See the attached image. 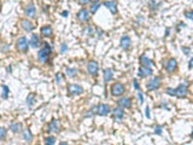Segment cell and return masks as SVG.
I'll return each instance as SVG.
<instances>
[{
  "instance_id": "46",
  "label": "cell",
  "mask_w": 193,
  "mask_h": 145,
  "mask_svg": "<svg viewBox=\"0 0 193 145\" xmlns=\"http://www.w3.org/2000/svg\"><path fill=\"white\" fill-rule=\"evenodd\" d=\"M91 1H93V3H98L99 0H91Z\"/></svg>"
},
{
  "instance_id": "9",
  "label": "cell",
  "mask_w": 193,
  "mask_h": 145,
  "mask_svg": "<svg viewBox=\"0 0 193 145\" xmlns=\"http://www.w3.org/2000/svg\"><path fill=\"white\" fill-rule=\"evenodd\" d=\"M68 91L70 92V94L73 96H79L83 92V88L80 86V85H76V83H70L68 86Z\"/></svg>"
},
{
  "instance_id": "33",
  "label": "cell",
  "mask_w": 193,
  "mask_h": 145,
  "mask_svg": "<svg viewBox=\"0 0 193 145\" xmlns=\"http://www.w3.org/2000/svg\"><path fill=\"white\" fill-rule=\"evenodd\" d=\"M56 81H57V83H62L63 78H62V74H60V72H58V74H56Z\"/></svg>"
},
{
  "instance_id": "3",
  "label": "cell",
  "mask_w": 193,
  "mask_h": 145,
  "mask_svg": "<svg viewBox=\"0 0 193 145\" xmlns=\"http://www.w3.org/2000/svg\"><path fill=\"white\" fill-rule=\"evenodd\" d=\"M125 92H126V88L121 82H115L111 86V94L115 97H121Z\"/></svg>"
},
{
  "instance_id": "34",
  "label": "cell",
  "mask_w": 193,
  "mask_h": 145,
  "mask_svg": "<svg viewBox=\"0 0 193 145\" xmlns=\"http://www.w3.org/2000/svg\"><path fill=\"white\" fill-rule=\"evenodd\" d=\"M157 7H158V5L154 3V0H151V1H150V9L151 10H156Z\"/></svg>"
},
{
  "instance_id": "26",
  "label": "cell",
  "mask_w": 193,
  "mask_h": 145,
  "mask_svg": "<svg viewBox=\"0 0 193 145\" xmlns=\"http://www.w3.org/2000/svg\"><path fill=\"white\" fill-rule=\"evenodd\" d=\"M100 6H101V4H100L99 1H98V3H93V4L91 5V10H90V11H91V13H92V15H95V13H97V11L99 10V7H100Z\"/></svg>"
},
{
  "instance_id": "32",
  "label": "cell",
  "mask_w": 193,
  "mask_h": 145,
  "mask_svg": "<svg viewBox=\"0 0 193 145\" xmlns=\"http://www.w3.org/2000/svg\"><path fill=\"white\" fill-rule=\"evenodd\" d=\"M185 16L187 17V18H189L191 21H193V11L191 10V11H186L185 12Z\"/></svg>"
},
{
  "instance_id": "40",
  "label": "cell",
  "mask_w": 193,
  "mask_h": 145,
  "mask_svg": "<svg viewBox=\"0 0 193 145\" xmlns=\"http://www.w3.org/2000/svg\"><path fill=\"white\" fill-rule=\"evenodd\" d=\"M182 51L185 52V54H189V51H191V50H189L188 47H182Z\"/></svg>"
},
{
  "instance_id": "24",
  "label": "cell",
  "mask_w": 193,
  "mask_h": 145,
  "mask_svg": "<svg viewBox=\"0 0 193 145\" xmlns=\"http://www.w3.org/2000/svg\"><path fill=\"white\" fill-rule=\"evenodd\" d=\"M21 128H22V126H21V123H18V122H12V123L10 124V130H11L13 133H18V132L21 131Z\"/></svg>"
},
{
  "instance_id": "27",
  "label": "cell",
  "mask_w": 193,
  "mask_h": 145,
  "mask_svg": "<svg viewBox=\"0 0 193 145\" xmlns=\"http://www.w3.org/2000/svg\"><path fill=\"white\" fill-rule=\"evenodd\" d=\"M1 88H3V98L4 99H7V97H9V92H10V89H9V87L7 86H5V85H3L1 86Z\"/></svg>"
},
{
  "instance_id": "29",
  "label": "cell",
  "mask_w": 193,
  "mask_h": 145,
  "mask_svg": "<svg viewBox=\"0 0 193 145\" xmlns=\"http://www.w3.org/2000/svg\"><path fill=\"white\" fill-rule=\"evenodd\" d=\"M6 134H7V131L4 127H0V140H4L6 138Z\"/></svg>"
},
{
  "instance_id": "41",
  "label": "cell",
  "mask_w": 193,
  "mask_h": 145,
  "mask_svg": "<svg viewBox=\"0 0 193 145\" xmlns=\"http://www.w3.org/2000/svg\"><path fill=\"white\" fill-rule=\"evenodd\" d=\"M146 117L150 119V108L149 106H146Z\"/></svg>"
},
{
  "instance_id": "47",
  "label": "cell",
  "mask_w": 193,
  "mask_h": 145,
  "mask_svg": "<svg viewBox=\"0 0 193 145\" xmlns=\"http://www.w3.org/2000/svg\"><path fill=\"white\" fill-rule=\"evenodd\" d=\"M191 137L193 138V130H192V133H191Z\"/></svg>"
},
{
  "instance_id": "12",
  "label": "cell",
  "mask_w": 193,
  "mask_h": 145,
  "mask_svg": "<svg viewBox=\"0 0 193 145\" xmlns=\"http://www.w3.org/2000/svg\"><path fill=\"white\" fill-rule=\"evenodd\" d=\"M119 45H121V47L123 48V50H129L130 48V46H132V40H130V38L128 35H123L121 38V40H119Z\"/></svg>"
},
{
  "instance_id": "16",
  "label": "cell",
  "mask_w": 193,
  "mask_h": 145,
  "mask_svg": "<svg viewBox=\"0 0 193 145\" xmlns=\"http://www.w3.org/2000/svg\"><path fill=\"white\" fill-rule=\"evenodd\" d=\"M24 15L29 18H34L35 16H36V9H35V6L33 4H29L25 9H24Z\"/></svg>"
},
{
  "instance_id": "31",
  "label": "cell",
  "mask_w": 193,
  "mask_h": 145,
  "mask_svg": "<svg viewBox=\"0 0 193 145\" xmlns=\"http://www.w3.org/2000/svg\"><path fill=\"white\" fill-rule=\"evenodd\" d=\"M45 144L53 145V144H56V139L53 137H47V138H45Z\"/></svg>"
},
{
  "instance_id": "15",
  "label": "cell",
  "mask_w": 193,
  "mask_h": 145,
  "mask_svg": "<svg viewBox=\"0 0 193 145\" xmlns=\"http://www.w3.org/2000/svg\"><path fill=\"white\" fill-rule=\"evenodd\" d=\"M106 9H109L110 10V12L112 13V15H116L117 13V3L116 1H114V0H109V1H105L104 4H103Z\"/></svg>"
},
{
  "instance_id": "25",
  "label": "cell",
  "mask_w": 193,
  "mask_h": 145,
  "mask_svg": "<svg viewBox=\"0 0 193 145\" xmlns=\"http://www.w3.org/2000/svg\"><path fill=\"white\" fill-rule=\"evenodd\" d=\"M23 139L25 140V143H30L33 140V134L28 128L23 131Z\"/></svg>"
},
{
  "instance_id": "37",
  "label": "cell",
  "mask_w": 193,
  "mask_h": 145,
  "mask_svg": "<svg viewBox=\"0 0 193 145\" xmlns=\"http://www.w3.org/2000/svg\"><path fill=\"white\" fill-rule=\"evenodd\" d=\"M133 86H134V88H135L136 91H140V85H139L138 80H133Z\"/></svg>"
},
{
  "instance_id": "35",
  "label": "cell",
  "mask_w": 193,
  "mask_h": 145,
  "mask_svg": "<svg viewBox=\"0 0 193 145\" xmlns=\"http://www.w3.org/2000/svg\"><path fill=\"white\" fill-rule=\"evenodd\" d=\"M138 98H139V102H140V104H144V96H143V93L140 92H138Z\"/></svg>"
},
{
  "instance_id": "7",
  "label": "cell",
  "mask_w": 193,
  "mask_h": 145,
  "mask_svg": "<svg viewBox=\"0 0 193 145\" xmlns=\"http://www.w3.org/2000/svg\"><path fill=\"white\" fill-rule=\"evenodd\" d=\"M95 113L99 115V116H106L111 113V109L108 104H99L95 109Z\"/></svg>"
},
{
  "instance_id": "43",
  "label": "cell",
  "mask_w": 193,
  "mask_h": 145,
  "mask_svg": "<svg viewBox=\"0 0 193 145\" xmlns=\"http://www.w3.org/2000/svg\"><path fill=\"white\" fill-rule=\"evenodd\" d=\"M188 68H189V69H192V68H193V58L189 61V63H188Z\"/></svg>"
},
{
  "instance_id": "20",
  "label": "cell",
  "mask_w": 193,
  "mask_h": 145,
  "mask_svg": "<svg viewBox=\"0 0 193 145\" xmlns=\"http://www.w3.org/2000/svg\"><path fill=\"white\" fill-rule=\"evenodd\" d=\"M139 61H140V64H141V65H145V67H152V65H153L152 61L146 56V54H141Z\"/></svg>"
},
{
  "instance_id": "14",
  "label": "cell",
  "mask_w": 193,
  "mask_h": 145,
  "mask_svg": "<svg viewBox=\"0 0 193 145\" xmlns=\"http://www.w3.org/2000/svg\"><path fill=\"white\" fill-rule=\"evenodd\" d=\"M125 109L123 108H121V106H118V108H116V109H114V111H112V114H114V119L116 120V121H122L123 120V117H125Z\"/></svg>"
},
{
  "instance_id": "22",
  "label": "cell",
  "mask_w": 193,
  "mask_h": 145,
  "mask_svg": "<svg viewBox=\"0 0 193 145\" xmlns=\"http://www.w3.org/2000/svg\"><path fill=\"white\" fill-rule=\"evenodd\" d=\"M114 79V71L112 69H105L104 70V81L105 82H109Z\"/></svg>"
},
{
  "instance_id": "19",
  "label": "cell",
  "mask_w": 193,
  "mask_h": 145,
  "mask_svg": "<svg viewBox=\"0 0 193 145\" xmlns=\"http://www.w3.org/2000/svg\"><path fill=\"white\" fill-rule=\"evenodd\" d=\"M21 27H22L25 31H33V30H34V24H33L29 20H22V21H21Z\"/></svg>"
},
{
  "instance_id": "17",
  "label": "cell",
  "mask_w": 193,
  "mask_h": 145,
  "mask_svg": "<svg viewBox=\"0 0 193 145\" xmlns=\"http://www.w3.org/2000/svg\"><path fill=\"white\" fill-rule=\"evenodd\" d=\"M30 46L33 48H38L40 45H41V40H40V36L39 34H33L31 35V38H30Z\"/></svg>"
},
{
  "instance_id": "11",
  "label": "cell",
  "mask_w": 193,
  "mask_h": 145,
  "mask_svg": "<svg viewBox=\"0 0 193 145\" xmlns=\"http://www.w3.org/2000/svg\"><path fill=\"white\" fill-rule=\"evenodd\" d=\"M87 70H88L90 75H97L99 71V64L95 61H91L87 64Z\"/></svg>"
},
{
  "instance_id": "6",
  "label": "cell",
  "mask_w": 193,
  "mask_h": 145,
  "mask_svg": "<svg viewBox=\"0 0 193 145\" xmlns=\"http://www.w3.org/2000/svg\"><path fill=\"white\" fill-rule=\"evenodd\" d=\"M76 17H77V20L82 23H86V22H88L90 21V11L88 10H86V9H81L77 13H76Z\"/></svg>"
},
{
  "instance_id": "18",
  "label": "cell",
  "mask_w": 193,
  "mask_h": 145,
  "mask_svg": "<svg viewBox=\"0 0 193 145\" xmlns=\"http://www.w3.org/2000/svg\"><path fill=\"white\" fill-rule=\"evenodd\" d=\"M59 131V123L57 120H52L48 124V132L50 133H57Z\"/></svg>"
},
{
  "instance_id": "39",
  "label": "cell",
  "mask_w": 193,
  "mask_h": 145,
  "mask_svg": "<svg viewBox=\"0 0 193 145\" xmlns=\"http://www.w3.org/2000/svg\"><path fill=\"white\" fill-rule=\"evenodd\" d=\"M66 50H68V46H66L65 44H63V45H62V47H60V52H62V53H64Z\"/></svg>"
},
{
  "instance_id": "38",
  "label": "cell",
  "mask_w": 193,
  "mask_h": 145,
  "mask_svg": "<svg viewBox=\"0 0 193 145\" xmlns=\"http://www.w3.org/2000/svg\"><path fill=\"white\" fill-rule=\"evenodd\" d=\"M76 1H77L80 5H82V6H83V5H87V4H88V3L91 1V0H76Z\"/></svg>"
},
{
  "instance_id": "2",
  "label": "cell",
  "mask_w": 193,
  "mask_h": 145,
  "mask_svg": "<svg viewBox=\"0 0 193 145\" xmlns=\"http://www.w3.org/2000/svg\"><path fill=\"white\" fill-rule=\"evenodd\" d=\"M52 53V47L47 44V42H44V47L39 50V53H38V59L41 62V63H46L51 56Z\"/></svg>"
},
{
  "instance_id": "4",
  "label": "cell",
  "mask_w": 193,
  "mask_h": 145,
  "mask_svg": "<svg viewBox=\"0 0 193 145\" xmlns=\"http://www.w3.org/2000/svg\"><path fill=\"white\" fill-rule=\"evenodd\" d=\"M161 85H162V79L159 76H154L146 83V87L149 91H156L161 87Z\"/></svg>"
},
{
  "instance_id": "5",
  "label": "cell",
  "mask_w": 193,
  "mask_h": 145,
  "mask_svg": "<svg viewBox=\"0 0 193 145\" xmlns=\"http://www.w3.org/2000/svg\"><path fill=\"white\" fill-rule=\"evenodd\" d=\"M16 44H17V50L21 51V52H23V53H27L29 44H28V40H27L25 36H21V38L17 40Z\"/></svg>"
},
{
  "instance_id": "10",
  "label": "cell",
  "mask_w": 193,
  "mask_h": 145,
  "mask_svg": "<svg viewBox=\"0 0 193 145\" xmlns=\"http://www.w3.org/2000/svg\"><path fill=\"white\" fill-rule=\"evenodd\" d=\"M164 68H165V70H167L168 72H174L175 70H176V68H178V62H176V59H174V58L168 59V61L165 62V64H164Z\"/></svg>"
},
{
  "instance_id": "23",
  "label": "cell",
  "mask_w": 193,
  "mask_h": 145,
  "mask_svg": "<svg viewBox=\"0 0 193 145\" xmlns=\"http://www.w3.org/2000/svg\"><path fill=\"white\" fill-rule=\"evenodd\" d=\"M77 72H79V70L76 68H66V70H65V74L68 78H75L77 75Z\"/></svg>"
},
{
  "instance_id": "44",
  "label": "cell",
  "mask_w": 193,
  "mask_h": 145,
  "mask_svg": "<svg viewBox=\"0 0 193 145\" xmlns=\"http://www.w3.org/2000/svg\"><path fill=\"white\" fill-rule=\"evenodd\" d=\"M68 16H69V12L68 11H64L63 12V17H68Z\"/></svg>"
},
{
  "instance_id": "36",
  "label": "cell",
  "mask_w": 193,
  "mask_h": 145,
  "mask_svg": "<svg viewBox=\"0 0 193 145\" xmlns=\"http://www.w3.org/2000/svg\"><path fill=\"white\" fill-rule=\"evenodd\" d=\"M154 133L158 134V135H162V127L161 126H157L156 130H154Z\"/></svg>"
},
{
  "instance_id": "13",
  "label": "cell",
  "mask_w": 193,
  "mask_h": 145,
  "mask_svg": "<svg viewBox=\"0 0 193 145\" xmlns=\"http://www.w3.org/2000/svg\"><path fill=\"white\" fill-rule=\"evenodd\" d=\"M117 105L123 108V109H129L132 106V99L128 97H123V98H119L117 100Z\"/></svg>"
},
{
  "instance_id": "42",
  "label": "cell",
  "mask_w": 193,
  "mask_h": 145,
  "mask_svg": "<svg viewBox=\"0 0 193 145\" xmlns=\"http://www.w3.org/2000/svg\"><path fill=\"white\" fill-rule=\"evenodd\" d=\"M182 27L185 28V27H186V24H185V23H179V27H178V31H179V30H180Z\"/></svg>"
},
{
  "instance_id": "1",
  "label": "cell",
  "mask_w": 193,
  "mask_h": 145,
  "mask_svg": "<svg viewBox=\"0 0 193 145\" xmlns=\"http://www.w3.org/2000/svg\"><path fill=\"white\" fill-rule=\"evenodd\" d=\"M188 81H184L176 88H167V94L178 98H185L188 92Z\"/></svg>"
},
{
  "instance_id": "21",
  "label": "cell",
  "mask_w": 193,
  "mask_h": 145,
  "mask_svg": "<svg viewBox=\"0 0 193 145\" xmlns=\"http://www.w3.org/2000/svg\"><path fill=\"white\" fill-rule=\"evenodd\" d=\"M41 35L45 36V38H50V36H52V34H53V30H52V28L50 26H44L40 30Z\"/></svg>"
},
{
  "instance_id": "45",
  "label": "cell",
  "mask_w": 193,
  "mask_h": 145,
  "mask_svg": "<svg viewBox=\"0 0 193 145\" xmlns=\"http://www.w3.org/2000/svg\"><path fill=\"white\" fill-rule=\"evenodd\" d=\"M169 33H170V29H169V28H167V30H165V35L168 36V35H169Z\"/></svg>"
},
{
  "instance_id": "8",
  "label": "cell",
  "mask_w": 193,
  "mask_h": 145,
  "mask_svg": "<svg viewBox=\"0 0 193 145\" xmlns=\"http://www.w3.org/2000/svg\"><path fill=\"white\" fill-rule=\"evenodd\" d=\"M152 74H153V71H152L151 67L141 65L138 70V76L139 78H147V76H151Z\"/></svg>"
},
{
  "instance_id": "28",
  "label": "cell",
  "mask_w": 193,
  "mask_h": 145,
  "mask_svg": "<svg viewBox=\"0 0 193 145\" xmlns=\"http://www.w3.org/2000/svg\"><path fill=\"white\" fill-rule=\"evenodd\" d=\"M34 100H35V94H34V93H30V94L28 96V98H27V104H28V106H31V105L34 104Z\"/></svg>"
},
{
  "instance_id": "30",
  "label": "cell",
  "mask_w": 193,
  "mask_h": 145,
  "mask_svg": "<svg viewBox=\"0 0 193 145\" xmlns=\"http://www.w3.org/2000/svg\"><path fill=\"white\" fill-rule=\"evenodd\" d=\"M83 33H84V35H93L94 34V29L92 27H87V28H84Z\"/></svg>"
},
{
  "instance_id": "48",
  "label": "cell",
  "mask_w": 193,
  "mask_h": 145,
  "mask_svg": "<svg viewBox=\"0 0 193 145\" xmlns=\"http://www.w3.org/2000/svg\"><path fill=\"white\" fill-rule=\"evenodd\" d=\"M0 9H1V1H0Z\"/></svg>"
}]
</instances>
